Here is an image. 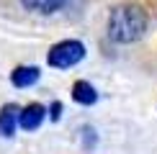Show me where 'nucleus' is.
I'll list each match as a JSON object with an SVG mask.
<instances>
[{
  "instance_id": "20e7f679",
  "label": "nucleus",
  "mask_w": 157,
  "mask_h": 154,
  "mask_svg": "<svg viewBox=\"0 0 157 154\" xmlns=\"http://www.w3.org/2000/svg\"><path fill=\"white\" fill-rule=\"evenodd\" d=\"M39 77H41V69L39 67H16L10 72V82H13V87H31V85H36L39 82Z\"/></svg>"
},
{
  "instance_id": "f03ea898",
  "label": "nucleus",
  "mask_w": 157,
  "mask_h": 154,
  "mask_svg": "<svg viewBox=\"0 0 157 154\" xmlns=\"http://www.w3.org/2000/svg\"><path fill=\"white\" fill-rule=\"evenodd\" d=\"M85 59V44L77 38H64L57 41L54 46L47 51V64L54 69H70L75 64H80Z\"/></svg>"
},
{
  "instance_id": "7ed1b4c3",
  "label": "nucleus",
  "mask_w": 157,
  "mask_h": 154,
  "mask_svg": "<svg viewBox=\"0 0 157 154\" xmlns=\"http://www.w3.org/2000/svg\"><path fill=\"white\" fill-rule=\"evenodd\" d=\"M44 118H47V108L41 103H29V105H23L18 111V126L23 131H36L44 123Z\"/></svg>"
},
{
  "instance_id": "f257e3e1",
  "label": "nucleus",
  "mask_w": 157,
  "mask_h": 154,
  "mask_svg": "<svg viewBox=\"0 0 157 154\" xmlns=\"http://www.w3.org/2000/svg\"><path fill=\"white\" fill-rule=\"evenodd\" d=\"M147 31V10L136 3L116 5L108 16V38L116 44H134Z\"/></svg>"
},
{
  "instance_id": "423d86ee",
  "label": "nucleus",
  "mask_w": 157,
  "mask_h": 154,
  "mask_svg": "<svg viewBox=\"0 0 157 154\" xmlns=\"http://www.w3.org/2000/svg\"><path fill=\"white\" fill-rule=\"evenodd\" d=\"M70 0H21V5L26 10L41 13V16H49V13H57L59 8H64Z\"/></svg>"
},
{
  "instance_id": "6e6552de",
  "label": "nucleus",
  "mask_w": 157,
  "mask_h": 154,
  "mask_svg": "<svg viewBox=\"0 0 157 154\" xmlns=\"http://www.w3.org/2000/svg\"><path fill=\"white\" fill-rule=\"evenodd\" d=\"M59 111H62V103H52V121H59Z\"/></svg>"
},
{
  "instance_id": "39448f33",
  "label": "nucleus",
  "mask_w": 157,
  "mask_h": 154,
  "mask_svg": "<svg viewBox=\"0 0 157 154\" xmlns=\"http://www.w3.org/2000/svg\"><path fill=\"white\" fill-rule=\"evenodd\" d=\"M18 111L21 108L16 105V103H8V105L0 111V136H13L18 128Z\"/></svg>"
},
{
  "instance_id": "0eeeda50",
  "label": "nucleus",
  "mask_w": 157,
  "mask_h": 154,
  "mask_svg": "<svg viewBox=\"0 0 157 154\" xmlns=\"http://www.w3.org/2000/svg\"><path fill=\"white\" fill-rule=\"evenodd\" d=\"M72 100L80 103V105H93L98 100V93H95V87L90 85L88 80H77L72 85Z\"/></svg>"
}]
</instances>
